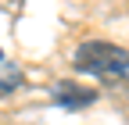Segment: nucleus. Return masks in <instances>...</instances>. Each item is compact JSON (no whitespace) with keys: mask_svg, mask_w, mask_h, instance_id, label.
<instances>
[{"mask_svg":"<svg viewBox=\"0 0 129 125\" xmlns=\"http://www.w3.org/2000/svg\"><path fill=\"white\" fill-rule=\"evenodd\" d=\"M18 86H22V72L4 57V50H0V97L11 93V89H18Z\"/></svg>","mask_w":129,"mask_h":125,"instance_id":"7ed1b4c3","label":"nucleus"},{"mask_svg":"<svg viewBox=\"0 0 129 125\" xmlns=\"http://www.w3.org/2000/svg\"><path fill=\"white\" fill-rule=\"evenodd\" d=\"M50 100L57 107H64V111H79V107L93 104V89H83V86H75V82H54Z\"/></svg>","mask_w":129,"mask_h":125,"instance_id":"f03ea898","label":"nucleus"},{"mask_svg":"<svg viewBox=\"0 0 129 125\" xmlns=\"http://www.w3.org/2000/svg\"><path fill=\"white\" fill-rule=\"evenodd\" d=\"M72 61L83 75H93V79H101L108 86H125L129 89V50H122V46L93 39V43L79 46Z\"/></svg>","mask_w":129,"mask_h":125,"instance_id":"f257e3e1","label":"nucleus"}]
</instances>
